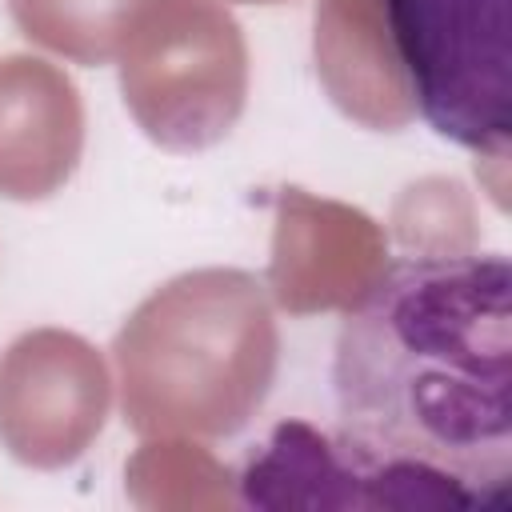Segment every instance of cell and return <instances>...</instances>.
<instances>
[{
	"label": "cell",
	"mask_w": 512,
	"mask_h": 512,
	"mask_svg": "<svg viewBox=\"0 0 512 512\" xmlns=\"http://www.w3.org/2000/svg\"><path fill=\"white\" fill-rule=\"evenodd\" d=\"M512 272L500 252L400 256L332 348L336 440L368 468L424 476L456 504L512 488Z\"/></svg>",
	"instance_id": "cell-1"
},
{
	"label": "cell",
	"mask_w": 512,
	"mask_h": 512,
	"mask_svg": "<svg viewBox=\"0 0 512 512\" xmlns=\"http://www.w3.org/2000/svg\"><path fill=\"white\" fill-rule=\"evenodd\" d=\"M512 0H384L388 36L424 124L504 160L512 132Z\"/></svg>",
	"instance_id": "cell-2"
}]
</instances>
